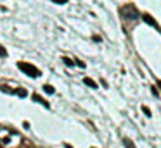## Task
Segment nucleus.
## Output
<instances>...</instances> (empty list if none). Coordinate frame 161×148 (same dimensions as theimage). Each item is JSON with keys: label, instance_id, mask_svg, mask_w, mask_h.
Returning a JSON list of instances; mask_svg holds the SVG:
<instances>
[{"label": "nucleus", "instance_id": "4468645a", "mask_svg": "<svg viewBox=\"0 0 161 148\" xmlns=\"http://www.w3.org/2000/svg\"><path fill=\"white\" fill-rule=\"evenodd\" d=\"M52 2H56V4H66L68 0H52Z\"/></svg>", "mask_w": 161, "mask_h": 148}, {"label": "nucleus", "instance_id": "2eb2a0df", "mask_svg": "<svg viewBox=\"0 0 161 148\" xmlns=\"http://www.w3.org/2000/svg\"><path fill=\"white\" fill-rule=\"evenodd\" d=\"M158 86H160V88H161V81H158Z\"/></svg>", "mask_w": 161, "mask_h": 148}, {"label": "nucleus", "instance_id": "39448f33", "mask_svg": "<svg viewBox=\"0 0 161 148\" xmlns=\"http://www.w3.org/2000/svg\"><path fill=\"white\" fill-rule=\"evenodd\" d=\"M142 17H144V21H146L147 24H151V26H158V24H156V21L152 19V17H151V16H149V14H144Z\"/></svg>", "mask_w": 161, "mask_h": 148}, {"label": "nucleus", "instance_id": "f3484780", "mask_svg": "<svg viewBox=\"0 0 161 148\" xmlns=\"http://www.w3.org/2000/svg\"><path fill=\"white\" fill-rule=\"evenodd\" d=\"M0 148H2V147H0Z\"/></svg>", "mask_w": 161, "mask_h": 148}, {"label": "nucleus", "instance_id": "ddd939ff", "mask_svg": "<svg viewBox=\"0 0 161 148\" xmlns=\"http://www.w3.org/2000/svg\"><path fill=\"white\" fill-rule=\"evenodd\" d=\"M75 64H76V66H80V67H85V64H83L81 60H75Z\"/></svg>", "mask_w": 161, "mask_h": 148}, {"label": "nucleus", "instance_id": "dca6fc26", "mask_svg": "<svg viewBox=\"0 0 161 148\" xmlns=\"http://www.w3.org/2000/svg\"><path fill=\"white\" fill-rule=\"evenodd\" d=\"M66 148H73V147H71V145H66Z\"/></svg>", "mask_w": 161, "mask_h": 148}, {"label": "nucleus", "instance_id": "f8f14e48", "mask_svg": "<svg viewBox=\"0 0 161 148\" xmlns=\"http://www.w3.org/2000/svg\"><path fill=\"white\" fill-rule=\"evenodd\" d=\"M0 91H5V93H12V90H9V86H0Z\"/></svg>", "mask_w": 161, "mask_h": 148}, {"label": "nucleus", "instance_id": "9d476101", "mask_svg": "<svg viewBox=\"0 0 161 148\" xmlns=\"http://www.w3.org/2000/svg\"><path fill=\"white\" fill-rule=\"evenodd\" d=\"M0 57H7V50L0 45Z\"/></svg>", "mask_w": 161, "mask_h": 148}, {"label": "nucleus", "instance_id": "6e6552de", "mask_svg": "<svg viewBox=\"0 0 161 148\" xmlns=\"http://www.w3.org/2000/svg\"><path fill=\"white\" fill-rule=\"evenodd\" d=\"M43 91H47V93H54V86H50V84H43Z\"/></svg>", "mask_w": 161, "mask_h": 148}, {"label": "nucleus", "instance_id": "1a4fd4ad", "mask_svg": "<svg viewBox=\"0 0 161 148\" xmlns=\"http://www.w3.org/2000/svg\"><path fill=\"white\" fill-rule=\"evenodd\" d=\"M64 64H66V66H73V64H75V60H71V59H68V57H64Z\"/></svg>", "mask_w": 161, "mask_h": 148}, {"label": "nucleus", "instance_id": "9b49d317", "mask_svg": "<svg viewBox=\"0 0 161 148\" xmlns=\"http://www.w3.org/2000/svg\"><path fill=\"white\" fill-rule=\"evenodd\" d=\"M142 110H144V114H146L147 117H151V110H149V107H146V105H144V107H142Z\"/></svg>", "mask_w": 161, "mask_h": 148}, {"label": "nucleus", "instance_id": "423d86ee", "mask_svg": "<svg viewBox=\"0 0 161 148\" xmlns=\"http://www.w3.org/2000/svg\"><path fill=\"white\" fill-rule=\"evenodd\" d=\"M123 143H125V148H135V145H133V141L128 138H125L123 139Z\"/></svg>", "mask_w": 161, "mask_h": 148}, {"label": "nucleus", "instance_id": "20e7f679", "mask_svg": "<svg viewBox=\"0 0 161 148\" xmlns=\"http://www.w3.org/2000/svg\"><path fill=\"white\" fill-rule=\"evenodd\" d=\"M33 100H35V102H38V103H42V105H45V107H49V102H47V100H43L40 95H33Z\"/></svg>", "mask_w": 161, "mask_h": 148}, {"label": "nucleus", "instance_id": "f03ea898", "mask_svg": "<svg viewBox=\"0 0 161 148\" xmlns=\"http://www.w3.org/2000/svg\"><path fill=\"white\" fill-rule=\"evenodd\" d=\"M121 12H123V16L130 17V21H135L137 17H139V14H137V10H135V7H133V5H128V7H125V9L121 10Z\"/></svg>", "mask_w": 161, "mask_h": 148}, {"label": "nucleus", "instance_id": "f257e3e1", "mask_svg": "<svg viewBox=\"0 0 161 148\" xmlns=\"http://www.w3.org/2000/svg\"><path fill=\"white\" fill-rule=\"evenodd\" d=\"M18 67H19L24 74L31 76V78H38V76H40V69L35 67V66H31V64H28V62H18Z\"/></svg>", "mask_w": 161, "mask_h": 148}, {"label": "nucleus", "instance_id": "0eeeda50", "mask_svg": "<svg viewBox=\"0 0 161 148\" xmlns=\"http://www.w3.org/2000/svg\"><path fill=\"white\" fill-rule=\"evenodd\" d=\"M14 93H18V95H19V97H21V98H24V97H26V95H28V91H26V90H23V88L16 90V91H14Z\"/></svg>", "mask_w": 161, "mask_h": 148}, {"label": "nucleus", "instance_id": "7ed1b4c3", "mask_svg": "<svg viewBox=\"0 0 161 148\" xmlns=\"http://www.w3.org/2000/svg\"><path fill=\"white\" fill-rule=\"evenodd\" d=\"M83 83H85L87 86H90V88H97V83H95L92 78H83Z\"/></svg>", "mask_w": 161, "mask_h": 148}]
</instances>
